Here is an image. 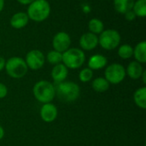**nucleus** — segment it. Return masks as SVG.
<instances>
[{
	"label": "nucleus",
	"instance_id": "obj_16",
	"mask_svg": "<svg viewBox=\"0 0 146 146\" xmlns=\"http://www.w3.org/2000/svg\"><path fill=\"white\" fill-rule=\"evenodd\" d=\"M133 56L135 58V61L145 64L146 62V42L141 41L136 45L133 48Z\"/></svg>",
	"mask_w": 146,
	"mask_h": 146
},
{
	"label": "nucleus",
	"instance_id": "obj_27",
	"mask_svg": "<svg viewBox=\"0 0 146 146\" xmlns=\"http://www.w3.org/2000/svg\"><path fill=\"white\" fill-rule=\"evenodd\" d=\"M5 63H6L5 59H4L3 57L0 56V71H2L4 69V67H5Z\"/></svg>",
	"mask_w": 146,
	"mask_h": 146
},
{
	"label": "nucleus",
	"instance_id": "obj_20",
	"mask_svg": "<svg viewBox=\"0 0 146 146\" xmlns=\"http://www.w3.org/2000/svg\"><path fill=\"white\" fill-rule=\"evenodd\" d=\"M88 28L91 33L98 35V34H100L104 31V25L101 20L98 18H92L88 22Z\"/></svg>",
	"mask_w": 146,
	"mask_h": 146
},
{
	"label": "nucleus",
	"instance_id": "obj_11",
	"mask_svg": "<svg viewBox=\"0 0 146 146\" xmlns=\"http://www.w3.org/2000/svg\"><path fill=\"white\" fill-rule=\"evenodd\" d=\"M57 108L51 102L43 104L40 108V117L44 122H53L57 118Z\"/></svg>",
	"mask_w": 146,
	"mask_h": 146
},
{
	"label": "nucleus",
	"instance_id": "obj_29",
	"mask_svg": "<svg viewBox=\"0 0 146 146\" xmlns=\"http://www.w3.org/2000/svg\"><path fill=\"white\" fill-rule=\"evenodd\" d=\"M3 136H4V130H3V128L0 126V140L3 138Z\"/></svg>",
	"mask_w": 146,
	"mask_h": 146
},
{
	"label": "nucleus",
	"instance_id": "obj_8",
	"mask_svg": "<svg viewBox=\"0 0 146 146\" xmlns=\"http://www.w3.org/2000/svg\"><path fill=\"white\" fill-rule=\"evenodd\" d=\"M24 60L28 69H31L33 71H37L44 66L45 58L41 51L38 49H33L27 53L26 59Z\"/></svg>",
	"mask_w": 146,
	"mask_h": 146
},
{
	"label": "nucleus",
	"instance_id": "obj_31",
	"mask_svg": "<svg viewBox=\"0 0 146 146\" xmlns=\"http://www.w3.org/2000/svg\"><path fill=\"white\" fill-rule=\"evenodd\" d=\"M141 77L143 78V83H146V71H144V72H143V74H142Z\"/></svg>",
	"mask_w": 146,
	"mask_h": 146
},
{
	"label": "nucleus",
	"instance_id": "obj_12",
	"mask_svg": "<svg viewBox=\"0 0 146 146\" xmlns=\"http://www.w3.org/2000/svg\"><path fill=\"white\" fill-rule=\"evenodd\" d=\"M68 75V70L62 63L54 65L51 71V77L53 79L54 84H57L64 82Z\"/></svg>",
	"mask_w": 146,
	"mask_h": 146
},
{
	"label": "nucleus",
	"instance_id": "obj_23",
	"mask_svg": "<svg viewBox=\"0 0 146 146\" xmlns=\"http://www.w3.org/2000/svg\"><path fill=\"white\" fill-rule=\"evenodd\" d=\"M46 59L50 65H56L62 63V53L55 50L50 51L46 55Z\"/></svg>",
	"mask_w": 146,
	"mask_h": 146
},
{
	"label": "nucleus",
	"instance_id": "obj_3",
	"mask_svg": "<svg viewBox=\"0 0 146 146\" xmlns=\"http://www.w3.org/2000/svg\"><path fill=\"white\" fill-rule=\"evenodd\" d=\"M50 14V5L47 0H34L27 7V15L28 18L34 22H43Z\"/></svg>",
	"mask_w": 146,
	"mask_h": 146
},
{
	"label": "nucleus",
	"instance_id": "obj_15",
	"mask_svg": "<svg viewBox=\"0 0 146 146\" xmlns=\"http://www.w3.org/2000/svg\"><path fill=\"white\" fill-rule=\"evenodd\" d=\"M143 72H144V69L142 65L137 61L130 62L126 70V74H127V76L133 80L141 78Z\"/></svg>",
	"mask_w": 146,
	"mask_h": 146
},
{
	"label": "nucleus",
	"instance_id": "obj_13",
	"mask_svg": "<svg viewBox=\"0 0 146 146\" xmlns=\"http://www.w3.org/2000/svg\"><path fill=\"white\" fill-rule=\"evenodd\" d=\"M29 22L28 15L25 12H17L14 14L10 18V25L15 29H21L25 28Z\"/></svg>",
	"mask_w": 146,
	"mask_h": 146
},
{
	"label": "nucleus",
	"instance_id": "obj_21",
	"mask_svg": "<svg viewBox=\"0 0 146 146\" xmlns=\"http://www.w3.org/2000/svg\"><path fill=\"white\" fill-rule=\"evenodd\" d=\"M133 11L136 16L145 17L146 15V0H137L134 2Z\"/></svg>",
	"mask_w": 146,
	"mask_h": 146
},
{
	"label": "nucleus",
	"instance_id": "obj_6",
	"mask_svg": "<svg viewBox=\"0 0 146 146\" xmlns=\"http://www.w3.org/2000/svg\"><path fill=\"white\" fill-rule=\"evenodd\" d=\"M121 43V34L115 29L104 30L98 37V44L102 48L110 51L117 48Z\"/></svg>",
	"mask_w": 146,
	"mask_h": 146
},
{
	"label": "nucleus",
	"instance_id": "obj_30",
	"mask_svg": "<svg viewBox=\"0 0 146 146\" xmlns=\"http://www.w3.org/2000/svg\"><path fill=\"white\" fill-rule=\"evenodd\" d=\"M4 8V0H0V12L3 11Z\"/></svg>",
	"mask_w": 146,
	"mask_h": 146
},
{
	"label": "nucleus",
	"instance_id": "obj_1",
	"mask_svg": "<svg viewBox=\"0 0 146 146\" xmlns=\"http://www.w3.org/2000/svg\"><path fill=\"white\" fill-rule=\"evenodd\" d=\"M55 85L56 96L64 102L76 101L80 95V88L74 82H62Z\"/></svg>",
	"mask_w": 146,
	"mask_h": 146
},
{
	"label": "nucleus",
	"instance_id": "obj_26",
	"mask_svg": "<svg viewBox=\"0 0 146 146\" xmlns=\"http://www.w3.org/2000/svg\"><path fill=\"white\" fill-rule=\"evenodd\" d=\"M124 15H125V18H126L127 21H133V20H135V18L137 17L136 15L134 14V12L133 11V9L127 11V12L125 13Z\"/></svg>",
	"mask_w": 146,
	"mask_h": 146
},
{
	"label": "nucleus",
	"instance_id": "obj_17",
	"mask_svg": "<svg viewBox=\"0 0 146 146\" xmlns=\"http://www.w3.org/2000/svg\"><path fill=\"white\" fill-rule=\"evenodd\" d=\"M134 2V0H114V6L118 13L124 15L133 9Z\"/></svg>",
	"mask_w": 146,
	"mask_h": 146
},
{
	"label": "nucleus",
	"instance_id": "obj_5",
	"mask_svg": "<svg viewBox=\"0 0 146 146\" xmlns=\"http://www.w3.org/2000/svg\"><path fill=\"white\" fill-rule=\"evenodd\" d=\"M5 71L7 74L15 79L22 78L27 73L28 68L25 60L20 57L9 58L5 63Z\"/></svg>",
	"mask_w": 146,
	"mask_h": 146
},
{
	"label": "nucleus",
	"instance_id": "obj_28",
	"mask_svg": "<svg viewBox=\"0 0 146 146\" xmlns=\"http://www.w3.org/2000/svg\"><path fill=\"white\" fill-rule=\"evenodd\" d=\"M18 3H21V4H30L32 2H33L34 0H16Z\"/></svg>",
	"mask_w": 146,
	"mask_h": 146
},
{
	"label": "nucleus",
	"instance_id": "obj_2",
	"mask_svg": "<svg viewBox=\"0 0 146 146\" xmlns=\"http://www.w3.org/2000/svg\"><path fill=\"white\" fill-rule=\"evenodd\" d=\"M33 93L38 102L43 104L50 103L56 96L55 85L46 80L38 81L34 84Z\"/></svg>",
	"mask_w": 146,
	"mask_h": 146
},
{
	"label": "nucleus",
	"instance_id": "obj_10",
	"mask_svg": "<svg viewBox=\"0 0 146 146\" xmlns=\"http://www.w3.org/2000/svg\"><path fill=\"white\" fill-rule=\"evenodd\" d=\"M98 45V35L88 32L85 33L80 38V46L81 50L85 51H92L95 49Z\"/></svg>",
	"mask_w": 146,
	"mask_h": 146
},
{
	"label": "nucleus",
	"instance_id": "obj_9",
	"mask_svg": "<svg viewBox=\"0 0 146 146\" xmlns=\"http://www.w3.org/2000/svg\"><path fill=\"white\" fill-rule=\"evenodd\" d=\"M52 46L55 51L63 53L65 51L70 48L71 38L66 32L61 31L55 34L52 40Z\"/></svg>",
	"mask_w": 146,
	"mask_h": 146
},
{
	"label": "nucleus",
	"instance_id": "obj_18",
	"mask_svg": "<svg viewBox=\"0 0 146 146\" xmlns=\"http://www.w3.org/2000/svg\"><path fill=\"white\" fill-rule=\"evenodd\" d=\"M133 101L135 104L142 108H146V87H142L135 90L133 94Z\"/></svg>",
	"mask_w": 146,
	"mask_h": 146
},
{
	"label": "nucleus",
	"instance_id": "obj_24",
	"mask_svg": "<svg viewBox=\"0 0 146 146\" xmlns=\"http://www.w3.org/2000/svg\"><path fill=\"white\" fill-rule=\"evenodd\" d=\"M93 77V71L90 68H84L80 71L79 78L82 83H87L90 82Z\"/></svg>",
	"mask_w": 146,
	"mask_h": 146
},
{
	"label": "nucleus",
	"instance_id": "obj_7",
	"mask_svg": "<svg viewBox=\"0 0 146 146\" xmlns=\"http://www.w3.org/2000/svg\"><path fill=\"white\" fill-rule=\"evenodd\" d=\"M104 77L110 84H119L125 79L126 69L121 64L113 63L105 69Z\"/></svg>",
	"mask_w": 146,
	"mask_h": 146
},
{
	"label": "nucleus",
	"instance_id": "obj_4",
	"mask_svg": "<svg viewBox=\"0 0 146 146\" xmlns=\"http://www.w3.org/2000/svg\"><path fill=\"white\" fill-rule=\"evenodd\" d=\"M86 61L83 50L79 48H69L62 53V64L68 68L75 70L80 68Z\"/></svg>",
	"mask_w": 146,
	"mask_h": 146
},
{
	"label": "nucleus",
	"instance_id": "obj_19",
	"mask_svg": "<svg viewBox=\"0 0 146 146\" xmlns=\"http://www.w3.org/2000/svg\"><path fill=\"white\" fill-rule=\"evenodd\" d=\"M92 89L98 93H104L110 89V83L104 77H97L92 82Z\"/></svg>",
	"mask_w": 146,
	"mask_h": 146
},
{
	"label": "nucleus",
	"instance_id": "obj_14",
	"mask_svg": "<svg viewBox=\"0 0 146 146\" xmlns=\"http://www.w3.org/2000/svg\"><path fill=\"white\" fill-rule=\"evenodd\" d=\"M108 59L105 56L102 54H94L92 55L88 61V68L92 71L101 70L107 65Z\"/></svg>",
	"mask_w": 146,
	"mask_h": 146
},
{
	"label": "nucleus",
	"instance_id": "obj_25",
	"mask_svg": "<svg viewBox=\"0 0 146 146\" xmlns=\"http://www.w3.org/2000/svg\"><path fill=\"white\" fill-rule=\"evenodd\" d=\"M8 95V88L5 84L0 83V99L6 97Z\"/></svg>",
	"mask_w": 146,
	"mask_h": 146
},
{
	"label": "nucleus",
	"instance_id": "obj_22",
	"mask_svg": "<svg viewBox=\"0 0 146 146\" xmlns=\"http://www.w3.org/2000/svg\"><path fill=\"white\" fill-rule=\"evenodd\" d=\"M118 55L122 59H128L133 56V48L128 44L121 45L118 49Z\"/></svg>",
	"mask_w": 146,
	"mask_h": 146
}]
</instances>
